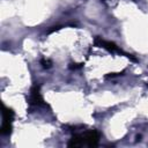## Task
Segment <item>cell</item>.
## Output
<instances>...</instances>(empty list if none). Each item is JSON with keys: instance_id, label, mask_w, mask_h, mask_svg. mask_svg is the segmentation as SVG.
Masks as SVG:
<instances>
[{"instance_id": "cell-1", "label": "cell", "mask_w": 148, "mask_h": 148, "mask_svg": "<svg viewBox=\"0 0 148 148\" xmlns=\"http://www.w3.org/2000/svg\"><path fill=\"white\" fill-rule=\"evenodd\" d=\"M14 119V112L13 110L6 108L2 105V125L0 128V132L2 135H7L12 132V121Z\"/></svg>"}, {"instance_id": "cell-7", "label": "cell", "mask_w": 148, "mask_h": 148, "mask_svg": "<svg viewBox=\"0 0 148 148\" xmlns=\"http://www.w3.org/2000/svg\"><path fill=\"white\" fill-rule=\"evenodd\" d=\"M82 67V64H76V62H71L69 64V68L71 69H79Z\"/></svg>"}, {"instance_id": "cell-5", "label": "cell", "mask_w": 148, "mask_h": 148, "mask_svg": "<svg viewBox=\"0 0 148 148\" xmlns=\"http://www.w3.org/2000/svg\"><path fill=\"white\" fill-rule=\"evenodd\" d=\"M84 146L82 134H74L72 139L68 141V147H82Z\"/></svg>"}, {"instance_id": "cell-2", "label": "cell", "mask_w": 148, "mask_h": 148, "mask_svg": "<svg viewBox=\"0 0 148 148\" xmlns=\"http://www.w3.org/2000/svg\"><path fill=\"white\" fill-rule=\"evenodd\" d=\"M95 45H97V46H99V47H103V49L108 50L109 52H117V53L124 54V56H126L127 58L132 59L133 61H136L135 58H133L131 54L124 52L121 49H119L114 43H112V42H110V40H104V39H102L101 37H96V38H95Z\"/></svg>"}, {"instance_id": "cell-4", "label": "cell", "mask_w": 148, "mask_h": 148, "mask_svg": "<svg viewBox=\"0 0 148 148\" xmlns=\"http://www.w3.org/2000/svg\"><path fill=\"white\" fill-rule=\"evenodd\" d=\"M83 136V142H84V146H88V147H95L98 145V140H99V133L96 131V130H90V131H87L86 133L82 134Z\"/></svg>"}, {"instance_id": "cell-3", "label": "cell", "mask_w": 148, "mask_h": 148, "mask_svg": "<svg viewBox=\"0 0 148 148\" xmlns=\"http://www.w3.org/2000/svg\"><path fill=\"white\" fill-rule=\"evenodd\" d=\"M29 103L36 106L45 105V102L40 95V87L39 84H34L30 90V96H29Z\"/></svg>"}, {"instance_id": "cell-6", "label": "cell", "mask_w": 148, "mask_h": 148, "mask_svg": "<svg viewBox=\"0 0 148 148\" xmlns=\"http://www.w3.org/2000/svg\"><path fill=\"white\" fill-rule=\"evenodd\" d=\"M40 64H42V66L44 68H50L51 67V61L49 59H42L40 60Z\"/></svg>"}]
</instances>
